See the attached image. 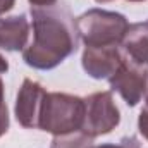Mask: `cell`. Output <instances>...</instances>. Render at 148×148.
I'll use <instances>...</instances> for the list:
<instances>
[{
    "label": "cell",
    "mask_w": 148,
    "mask_h": 148,
    "mask_svg": "<svg viewBox=\"0 0 148 148\" xmlns=\"http://www.w3.org/2000/svg\"><path fill=\"white\" fill-rule=\"evenodd\" d=\"M33 40L23 50V60L38 71H50L77 50L79 33L73 14L64 5L31 7Z\"/></svg>",
    "instance_id": "1"
},
{
    "label": "cell",
    "mask_w": 148,
    "mask_h": 148,
    "mask_svg": "<svg viewBox=\"0 0 148 148\" xmlns=\"http://www.w3.org/2000/svg\"><path fill=\"white\" fill-rule=\"evenodd\" d=\"M83 119H84V98L60 91H52V93L47 91L40 112L38 129L47 131L53 136L69 134L81 131Z\"/></svg>",
    "instance_id": "2"
},
{
    "label": "cell",
    "mask_w": 148,
    "mask_h": 148,
    "mask_svg": "<svg viewBox=\"0 0 148 148\" xmlns=\"http://www.w3.org/2000/svg\"><path fill=\"white\" fill-rule=\"evenodd\" d=\"M77 33L84 47L121 45L129 28L126 16L103 9H90L77 19Z\"/></svg>",
    "instance_id": "3"
},
{
    "label": "cell",
    "mask_w": 148,
    "mask_h": 148,
    "mask_svg": "<svg viewBox=\"0 0 148 148\" xmlns=\"http://www.w3.org/2000/svg\"><path fill=\"white\" fill-rule=\"evenodd\" d=\"M121 122V112L117 109L112 91L91 93L84 98V119L81 133L97 138L109 134Z\"/></svg>",
    "instance_id": "4"
},
{
    "label": "cell",
    "mask_w": 148,
    "mask_h": 148,
    "mask_svg": "<svg viewBox=\"0 0 148 148\" xmlns=\"http://www.w3.org/2000/svg\"><path fill=\"white\" fill-rule=\"evenodd\" d=\"M147 67L126 57L121 67L109 77L112 91H117L129 107H136L143 98L147 83Z\"/></svg>",
    "instance_id": "5"
},
{
    "label": "cell",
    "mask_w": 148,
    "mask_h": 148,
    "mask_svg": "<svg viewBox=\"0 0 148 148\" xmlns=\"http://www.w3.org/2000/svg\"><path fill=\"white\" fill-rule=\"evenodd\" d=\"M126 55L121 45L110 47H84L81 66L93 79H109L124 62Z\"/></svg>",
    "instance_id": "6"
},
{
    "label": "cell",
    "mask_w": 148,
    "mask_h": 148,
    "mask_svg": "<svg viewBox=\"0 0 148 148\" xmlns=\"http://www.w3.org/2000/svg\"><path fill=\"white\" fill-rule=\"evenodd\" d=\"M45 95H47V91L40 83L33 81V79L23 81V86L19 88V93L16 98V107H14L16 119L23 127L38 129L40 112H41Z\"/></svg>",
    "instance_id": "7"
},
{
    "label": "cell",
    "mask_w": 148,
    "mask_h": 148,
    "mask_svg": "<svg viewBox=\"0 0 148 148\" xmlns=\"http://www.w3.org/2000/svg\"><path fill=\"white\" fill-rule=\"evenodd\" d=\"M31 24L24 14L0 19V48L9 52L24 50L29 40Z\"/></svg>",
    "instance_id": "8"
},
{
    "label": "cell",
    "mask_w": 148,
    "mask_h": 148,
    "mask_svg": "<svg viewBox=\"0 0 148 148\" xmlns=\"http://www.w3.org/2000/svg\"><path fill=\"white\" fill-rule=\"evenodd\" d=\"M121 48L124 55L140 64V66H148V21L145 23H134L129 24L126 36L121 43Z\"/></svg>",
    "instance_id": "9"
},
{
    "label": "cell",
    "mask_w": 148,
    "mask_h": 148,
    "mask_svg": "<svg viewBox=\"0 0 148 148\" xmlns=\"http://www.w3.org/2000/svg\"><path fill=\"white\" fill-rule=\"evenodd\" d=\"M93 138L76 131L69 134H60V136H53L50 148H93Z\"/></svg>",
    "instance_id": "10"
},
{
    "label": "cell",
    "mask_w": 148,
    "mask_h": 148,
    "mask_svg": "<svg viewBox=\"0 0 148 148\" xmlns=\"http://www.w3.org/2000/svg\"><path fill=\"white\" fill-rule=\"evenodd\" d=\"M9 126H10V121H9V110L3 97V81L0 79V138L9 131Z\"/></svg>",
    "instance_id": "11"
},
{
    "label": "cell",
    "mask_w": 148,
    "mask_h": 148,
    "mask_svg": "<svg viewBox=\"0 0 148 148\" xmlns=\"http://www.w3.org/2000/svg\"><path fill=\"white\" fill-rule=\"evenodd\" d=\"M93 148H141V145L136 136H124V138H121L119 143H103V145H98Z\"/></svg>",
    "instance_id": "12"
},
{
    "label": "cell",
    "mask_w": 148,
    "mask_h": 148,
    "mask_svg": "<svg viewBox=\"0 0 148 148\" xmlns=\"http://www.w3.org/2000/svg\"><path fill=\"white\" fill-rule=\"evenodd\" d=\"M138 129L143 134V138L148 141V112L147 110H141L140 117H138Z\"/></svg>",
    "instance_id": "13"
},
{
    "label": "cell",
    "mask_w": 148,
    "mask_h": 148,
    "mask_svg": "<svg viewBox=\"0 0 148 148\" xmlns=\"http://www.w3.org/2000/svg\"><path fill=\"white\" fill-rule=\"evenodd\" d=\"M14 5H16V0H0V16H3L9 10H12Z\"/></svg>",
    "instance_id": "14"
},
{
    "label": "cell",
    "mask_w": 148,
    "mask_h": 148,
    "mask_svg": "<svg viewBox=\"0 0 148 148\" xmlns=\"http://www.w3.org/2000/svg\"><path fill=\"white\" fill-rule=\"evenodd\" d=\"M31 3V7H50V5H55L57 0H28Z\"/></svg>",
    "instance_id": "15"
},
{
    "label": "cell",
    "mask_w": 148,
    "mask_h": 148,
    "mask_svg": "<svg viewBox=\"0 0 148 148\" xmlns=\"http://www.w3.org/2000/svg\"><path fill=\"white\" fill-rule=\"evenodd\" d=\"M7 71H9V62H7V59L0 53V74L7 73Z\"/></svg>",
    "instance_id": "16"
},
{
    "label": "cell",
    "mask_w": 148,
    "mask_h": 148,
    "mask_svg": "<svg viewBox=\"0 0 148 148\" xmlns=\"http://www.w3.org/2000/svg\"><path fill=\"white\" fill-rule=\"evenodd\" d=\"M143 97H145V109L143 110L148 112V67H147V83H145V93H143Z\"/></svg>",
    "instance_id": "17"
},
{
    "label": "cell",
    "mask_w": 148,
    "mask_h": 148,
    "mask_svg": "<svg viewBox=\"0 0 148 148\" xmlns=\"http://www.w3.org/2000/svg\"><path fill=\"white\" fill-rule=\"evenodd\" d=\"M95 2H98V3H107V2H112V0H95Z\"/></svg>",
    "instance_id": "18"
},
{
    "label": "cell",
    "mask_w": 148,
    "mask_h": 148,
    "mask_svg": "<svg viewBox=\"0 0 148 148\" xmlns=\"http://www.w3.org/2000/svg\"><path fill=\"white\" fill-rule=\"evenodd\" d=\"M127 2H145V0H127Z\"/></svg>",
    "instance_id": "19"
}]
</instances>
